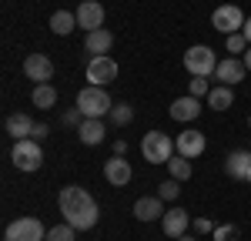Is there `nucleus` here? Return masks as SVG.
Listing matches in <instances>:
<instances>
[{
    "instance_id": "nucleus-38",
    "label": "nucleus",
    "mask_w": 251,
    "mask_h": 241,
    "mask_svg": "<svg viewBox=\"0 0 251 241\" xmlns=\"http://www.w3.org/2000/svg\"><path fill=\"white\" fill-rule=\"evenodd\" d=\"M248 127H251V118H248Z\"/></svg>"
},
{
    "instance_id": "nucleus-15",
    "label": "nucleus",
    "mask_w": 251,
    "mask_h": 241,
    "mask_svg": "<svg viewBox=\"0 0 251 241\" xmlns=\"http://www.w3.org/2000/svg\"><path fill=\"white\" fill-rule=\"evenodd\" d=\"M104 178L111 181V184H114V188H124V184H127V181L134 178V171H131V164H127V158H111L107 161V164H104Z\"/></svg>"
},
{
    "instance_id": "nucleus-33",
    "label": "nucleus",
    "mask_w": 251,
    "mask_h": 241,
    "mask_svg": "<svg viewBox=\"0 0 251 241\" xmlns=\"http://www.w3.org/2000/svg\"><path fill=\"white\" fill-rule=\"evenodd\" d=\"M47 134H50V127H47V124H40V120H37V124H34V134H30V138H34V141H44Z\"/></svg>"
},
{
    "instance_id": "nucleus-37",
    "label": "nucleus",
    "mask_w": 251,
    "mask_h": 241,
    "mask_svg": "<svg viewBox=\"0 0 251 241\" xmlns=\"http://www.w3.org/2000/svg\"><path fill=\"white\" fill-rule=\"evenodd\" d=\"M177 241H194V238H191V235H181V238H177Z\"/></svg>"
},
{
    "instance_id": "nucleus-6",
    "label": "nucleus",
    "mask_w": 251,
    "mask_h": 241,
    "mask_svg": "<svg viewBox=\"0 0 251 241\" xmlns=\"http://www.w3.org/2000/svg\"><path fill=\"white\" fill-rule=\"evenodd\" d=\"M245 20H248V17H245L241 7H234V3H221V7L211 14V27H214V30H221V34L228 37V34H241V30H245Z\"/></svg>"
},
{
    "instance_id": "nucleus-31",
    "label": "nucleus",
    "mask_w": 251,
    "mask_h": 241,
    "mask_svg": "<svg viewBox=\"0 0 251 241\" xmlns=\"http://www.w3.org/2000/svg\"><path fill=\"white\" fill-rule=\"evenodd\" d=\"M60 120H64L67 127H80L87 118H84V111H80V107H71V111H64V118H60Z\"/></svg>"
},
{
    "instance_id": "nucleus-30",
    "label": "nucleus",
    "mask_w": 251,
    "mask_h": 241,
    "mask_svg": "<svg viewBox=\"0 0 251 241\" xmlns=\"http://www.w3.org/2000/svg\"><path fill=\"white\" fill-rule=\"evenodd\" d=\"M214 241H241V231L234 224H218L214 228Z\"/></svg>"
},
{
    "instance_id": "nucleus-35",
    "label": "nucleus",
    "mask_w": 251,
    "mask_h": 241,
    "mask_svg": "<svg viewBox=\"0 0 251 241\" xmlns=\"http://www.w3.org/2000/svg\"><path fill=\"white\" fill-rule=\"evenodd\" d=\"M241 34H245V40H248V44H251V17L245 20V30H241Z\"/></svg>"
},
{
    "instance_id": "nucleus-1",
    "label": "nucleus",
    "mask_w": 251,
    "mask_h": 241,
    "mask_svg": "<svg viewBox=\"0 0 251 241\" xmlns=\"http://www.w3.org/2000/svg\"><path fill=\"white\" fill-rule=\"evenodd\" d=\"M57 204H60L64 221H67L71 228H77V231H91V228H97V221H100L97 201L91 198V191H84L77 184H67L57 194Z\"/></svg>"
},
{
    "instance_id": "nucleus-4",
    "label": "nucleus",
    "mask_w": 251,
    "mask_h": 241,
    "mask_svg": "<svg viewBox=\"0 0 251 241\" xmlns=\"http://www.w3.org/2000/svg\"><path fill=\"white\" fill-rule=\"evenodd\" d=\"M77 107L84 111V118H107L114 100H111V94H104V87L87 84L84 91H77Z\"/></svg>"
},
{
    "instance_id": "nucleus-36",
    "label": "nucleus",
    "mask_w": 251,
    "mask_h": 241,
    "mask_svg": "<svg viewBox=\"0 0 251 241\" xmlns=\"http://www.w3.org/2000/svg\"><path fill=\"white\" fill-rule=\"evenodd\" d=\"M241 60H245V67H248V71H251V47H248V50H245V57H241Z\"/></svg>"
},
{
    "instance_id": "nucleus-17",
    "label": "nucleus",
    "mask_w": 251,
    "mask_h": 241,
    "mask_svg": "<svg viewBox=\"0 0 251 241\" xmlns=\"http://www.w3.org/2000/svg\"><path fill=\"white\" fill-rule=\"evenodd\" d=\"M198 114H201V100L191 97V94H184V97H177L171 104V120H177V124L181 120H194Z\"/></svg>"
},
{
    "instance_id": "nucleus-28",
    "label": "nucleus",
    "mask_w": 251,
    "mask_h": 241,
    "mask_svg": "<svg viewBox=\"0 0 251 241\" xmlns=\"http://www.w3.org/2000/svg\"><path fill=\"white\" fill-rule=\"evenodd\" d=\"M177 194H181V181H174V178L157 188V198L161 201H177Z\"/></svg>"
},
{
    "instance_id": "nucleus-12",
    "label": "nucleus",
    "mask_w": 251,
    "mask_h": 241,
    "mask_svg": "<svg viewBox=\"0 0 251 241\" xmlns=\"http://www.w3.org/2000/svg\"><path fill=\"white\" fill-rule=\"evenodd\" d=\"M74 14H77V27H84L87 34L104 27V7H100L97 0H84V3H80Z\"/></svg>"
},
{
    "instance_id": "nucleus-11",
    "label": "nucleus",
    "mask_w": 251,
    "mask_h": 241,
    "mask_svg": "<svg viewBox=\"0 0 251 241\" xmlns=\"http://www.w3.org/2000/svg\"><path fill=\"white\" fill-rule=\"evenodd\" d=\"M24 74H27L30 80H37V84H50V77H54V64H50L47 54H30V57L24 60Z\"/></svg>"
},
{
    "instance_id": "nucleus-21",
    "label": "nucleus",
    "mask_w": 251,
    "mask_h": 241,
    "mask_svg": "<svg viewBox=\"0 0 251 241\" xmlns=\"http://www.w3.org/2000/svg\"><path fill=\"white\" fill-rule=\"evenodd\" d=\"M74 27H77V14H71V10H54V14H50V30H54L57 37L74 34Z\"/></svg>"
},
{
    "instance_id": "nucleus-29",
    "label": "nucleus",
    "mask_w": 251,
    "mask_h": 241,
    "mask_svg": "<svg viewBox=\"0 0 251 241\" xmlns=\"http://www.w3.org/2000/svg\"><path fill=\"white\" fill-rule=\"evenodd\" d=\"M188 94H191V97H208V94H211V87H208V77H191V84H188Z\"/></svg>"
},
{
    "instance_id": "nucleus-9",
    "label": "nucleus",
    "mask_w": 251,
    "mask_h": 241,
    "mask_svg": "<svg viewBox=\"0 0 251 241\" xmlns=\"http://www.w3.org/2000/svg\"><path fill=\"white\" fill-rule=\"evenodd\" d=\"M204 144H208V141H204V134H201V131H191V127H188V131H181V134H177V138H174V147H177V154H181V158H198V154H204Z\"/></svg>"
},
{
    "instance_id": "nucleus-18",
    "label": "nucleus",
    "mask_w": 251,
    "mask_h": 241,
    "mask_svg": "<svg viewBox=\"0 0 251 241\" xmlns=\"http://www.w3.org/2000/svg\"><path fill=\"white\" fill-rule=\"evenodd\" d=\"M225 171H228L234 181H248V174H251V151H234V154H228Z\"/></svg>"
},
{
    "instance_id": "nucleus-24",
    "label": "nucleus",
    "mask_w": 251,
    "mask_h": 241,
    "mask_svg": "<svg viewBox=\"0 0 251 241\" xmlns=\"http://www.w3.org/2000/svg\"><path fill=\"white\" fill-rule=\"evenodd\" d=\"M107 120L117 124V127H127V124L134 120V107H131V104H114L111 114H107Z\"/></svg>"
},
{
    "instance_id": "nucleus-8",
    "label": "nucleus",
    "mask_w": 251,
    "mask_h": 241,
    "mask_svg": "<svg viewBox=\"0 0 251 241\" xmlns=\"http://www.w3.org/2000/svg\"><path fill=\"white\" fill-rule=\"evenodd\" d=\"M188 228H191V218H188V211L184 208H168L164 211V218H161V231L168 235V238H181V235H188Z\"/></svg>"
},
{
    "instance_id": "nucleus-26",
    "label": "nucleus",
    "mask_w": 251,
    "mask_h": 241,
    "mask_svg": "<svg viewBox=\"0 0 251 241\" xmlns=\"http://www.w3.org/2000/svg\"><path fill=\"white\" fill-rule=\"evenodd\" d=\"M225 47H228V54H231V57H245V50H248L251 44L245 40V34H228Z\"/></svg>"
},
{
    "instance_id": "nucleus-34",
    "label": "nucleus",
    "mask_w": 251,
    "mask_h": 241,
    "mask_svg": "<svg viewBox=\"0 0 251 241\" xmlns=\"http://www.w3.org/2000/svg\"><path fill=\"white\" fill-rule=\"evenodd\" d=\"M111 151H114L117 158H124V154H127V141H114V144H111Z\"/></svg>"
},
{
    "instance_id": "nucleus-27",
    "label": "nucleus",
    "mask_w": 251,
    "mask_h": 241,
    "mask_svg": "<svg viewBox=\"0 0 251 241\" xmlns=\"http://www.w3.org/2000/svg\"><path fill=\"white\" fill-rule=\"evenodd\" d=\"M74 231H77V228H71V224L64 221L57 228H47V238L44 241H74Z\"/></svg>"
},
{
    "instance_id": "nucleus-13",
    "label": "nucleus",
    "mask_w": 251,
    "mask_h": 241,
    "mask_svg": "<svg viewBox=\"0 0 251 241\" xmlns=\"http://www.w3.org/2000/svg\"><path fill=\"white\" fill-rule=\"evenodd\" d=\"M164 201L157 198V194H144V198L134 201V218L137 221H161L164 218Z\"/></svg>"
},
{
    "instance_id": "nucleus-19",
    "label": "nucleus",
    "mask_w": 251,
    "mask_h": 241,
    "mask_svg": "<svg viewBox=\"0 0 251 241\" xmlns=\"http://www.w3.org/2000/svg\"><path fill=\"white\" fill-rule=\"evenodd\" d=\"M111 44H114V34H111V30H104V27H100V30H91L87 40H84V47H87V54H91V57H104V54L111 50Z\"/></svg>"
},
{
    "instance_id": "nucleus-14",
    "label": "nucleus",
    "mask_w": 251,
    "mask_h": 241,
    "mask_svg": "<svg viewBox=\"0 0 251 241\" xmlns=\"http://www.w3.org/2000/svg\"><path fill=\"white\" fill-rule=\"evenodd\" d=\"M245 74H248V67H245V60H241V57L221 60V64H218V71H214V77L221 80V84H228V87L241 84V80H245Z\"/></svg>"
},
{
    "instance_id": "nucleus-7",
    "label": "nucleus",
    "mask_w": 251,
    "mask_h": 241,
    "mask_svg": "<svg viewBox=\"0 0 251 241\" xmlns=\"http://www.w3.org/2000/svg\"><path fill=\"white\" fill-rule=\"evenodd\" d=\"M44 238H47V231L37 218H17L3 231V241H44Z\"/></svg>"
},
{
    "instance_id": "nucleus-32",
    "label": "nucleus",
    "mask_w": 251,
    "mask_h": 241,
    "mask_svg": "<svg viewBox=\"0 0 251 241\" xmlns=\"http://www.w3.org/2000/svg\"><path fill=\"white\" fill-rule=\"evenodd\" d=\"M191 228L198 231V235H214V228H218V224H214L211 218H194V221H191Z\"/></svg>"
},
{
    "instance_id": "nucleus-5",
    "label": "nucleus",
    "mask_w": 251,
    "mask_h": 241,
    "mask_svg": "<svg viewBox=\"0 0 251 241\" xmlns=\"http://www.w3.org/2000/svg\"><path fill=\"white\" fill-rule=\"evenodd\" d=\"M184 67H188V74L191 77H208L218 71V60H214V50L208 44H194L184 50Z\"/></svg>"
},
{
    "instance_id": "nucleus-2",
    "label": "nucleus",
    "mask_w": 251,
    "mask_h": 241,
    "mask_svg": "<svg viewBox=\"0 0 251 241\" xmlns=\"http://www.w3.org/2000/svg\"><path fill=\"white\" fill-rule=\"evenodd\" d=\"M141 154L148 164H168V161L177 154V147H174V141L164 134V131H148L144 138H141Z\"/></svg>"
},
{
    "instance_id": "nucleus-23",
    "label": "nucleus",
    "mask_w": 251,
    "mask_h": 241,
    "mask_svg": "<svg viewBox=\"0 0 251 241\" xmlns=\"http://www.w3.org/2000/svg\"><path fill=\"white\" fill-rule=\"evenodd\" d=\"M30 100H34V107L47 111V107H54V104H57V91H54L50 84H37V87H34V94H30Z\"/></svg>"
},
{
    "instance_id": "nucleus-10",
    "label": "nucleus",
    "mask_w": 251,
    "mask_h": 241,
    "mask_svg": "<svg viewBox=\"0 0 251 241\" xmlns=\"http://www.w3.org/2000/svg\"><path fill=\"white\" fill-rule=\"evenodd\" d=\"M114 77H117V64L107 57V54H104V57H91V64H87V80H91V84L104 87V84H111Z\"/></svg>"
},
{
    "instance_id": "nucleus-16",
    "label": "nucleus",
    "mask_w": 251,
    "mask_h": 241,
    "mask_svg": "<svg viewBox=\"0 0 251 241\" xmlns=\"http://www.w3.org/2000/svg\"><path fill=\"white\" fill-rule=\"evenodd\" d=\"M77 138H80V144L97 147V144H104V138H107V127H104V120H100V118H87L77 127Z\"/></svg>"
},
{
    "instance_id": "nucleus-25",
    "label": "nucleus",
    "mask_w": 251,
    "mask_h": 241,
    "mask_svg": "<svg viewBox=\"0 0 251 241\" xmlns=\"http://www.w3.org/2000/svg\"><path fill=\"white\" fill-rule=\"evenodd\" d=\"M168 171H171L174 181H188V178H191V161L181 158V154H174V158L168 161Z\"/></svg>"
},
{
    "instance_id": "nucleus-3",
    "label": "nucleus",
    "mask_w": 251,
    "mask_h": 241,
    "mask_svg": "<svg viewBox=\"0 0 251 241\" xmlns=\"http://www.w3.org/2000/svg\"><path fill=\"white\" fill-rule=\"evenodd\" d=\"M10 161H14L17 171H27V174H30V171H40V164H44V147H40V141H34V138L14 141Z\"/></svg>"
},
{
    "instance_id": "nucleus-22",
    "label": "nucleus",
    "mask_w": 251,
    "mask_h": 241,
    "mask_svg": "<svg viewBox=\"0 0 251 241\" xmlns=\"http://www.w3.org/2000/svg\"><path fill=\"white\" fill-rule=\"evenodd\" d=\"M234 104V94L228 84H218V87H211V94H208V107L211 111H228Z\"/></svg>"
},
{
    "instance_id": "nucleus-20",
    "label": "nucleus",
    "mask_w": 251,
    "mask_h": 241,
    "mask_svg": "<svg viewBox=\"0 0 251 241\" xmlns=\"http://www.w3.org/2000/svg\"><path fill=\"white\" fill-rule=\"evenodd\" d=\"M34 124H37V120H30L27 114H10L3 127H7V134H10L14 141H24V138H30V134H34Z\"/></svg>"
}]
</instances>
